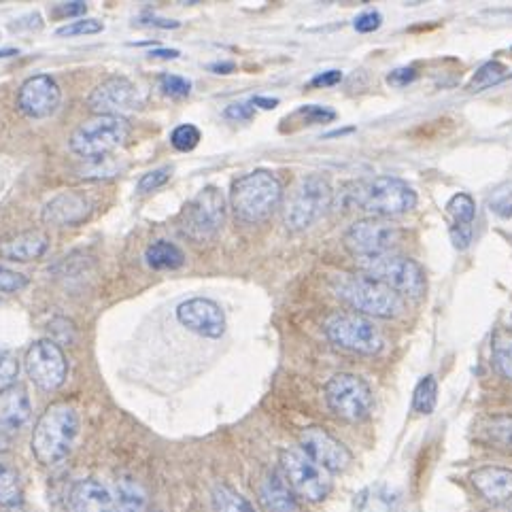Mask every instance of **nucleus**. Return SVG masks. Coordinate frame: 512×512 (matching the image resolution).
Here are the masks:
<instances>
[{
  "instance_id": "22",
  "label": "nucleus",
  "mask_w": 512,
  "mask_h": 512,
  "mask_svg": "<svg viewBox=\"0 0 512 512\" xmlns=\"http://www.w3.org/2000/svg\"><path fill=\"white\" fill-rule=\"evenodd\" d=\"M258 496L264 512H302L298 498L283 481V476L275 470H270L262 476Z\"/></svg>"
},
{
  "instance_id": "38",
  "label": "nucleus",
  "mask_w": 512,
  "mask_h": 512,
  "mask_svg": "<svg viewBox=\"0 0 512 512\" xmlns=\"http://www.w3.org/2000/svg\"><path fill=\"white\" fill-rule=\"evenodd\" d=\"M170 175H173V168H168V166L156 168V170H151V173L143 175V177L139 179V185H136V187H139L141 194L153 192V190H158V187L166 185L168 179H170Z\"/></svg>"
},
{
  "instance_id": "41",
  "label": "nucleus",
  "mask_w": 512,
  "mask_h": 512,
  "mask_svg": "<svg viewBox=\"0 0 512 512\" xmlns=\"http://www.w3.org/2000/svg\"><path fill=\"white\" fill-rule=\"evenodd\" d=\"M381 24H383V17H381V13H379V11H366V13H362V15H357V17H355L353 28H355L357 32L368 34V32L379 30V28H381Z\"/></svg>"
},
{
  "instance_id": "4",
  "label": "nucleus",
  "mask_w": 512,
  "mask_h": 512,
  "mask_svg": "<svg viewBox=\"0 0 512 512\" xmlns=\"http://www.w3.org/2000/svg\"><path fill=\"white\" fill-rule=\"evenodd\" d=\"M336 296L353 311L377 319H394L404 311V300L377 279L366 275H336L332 281Z\"/></svg>"
},
{
  "instance_id": "26",
  "label": "nucleus",
  "mask_w": 512,
  "mask_h": 512,
  "mask_svg": "<svg viewBox=\"0 0 512 512\" xmlns=\"http://www.w3.org/2000/svg\"><path fill=\"white\" fill-rule=\"evenodd\" d=\"M24 502V487L17 470L9 464H0V506L20 508Z\"/></svg>"
},
{
  "instance_id": "12",
  "label": "nucleus",
  "mask_w": 512,
  "mask_h": 512,
  "mask_svg": "<svg viewBox=\"0 0 512 512\" xmlns=\"http://www.w3.org/2000/svg\"><path fill=\"white\" fill-rule=\"evenodd\" d=\"M400 241V228L377 217L355 221L345 234V247L355 255V258H374V255L396 253Z\"/></svg>"
},
{
  "instance_id": "27",
  "label": "nucleus",
  "mask_w": 512,
  "mask_h": 512,
  "mask_svg": "<svg viewBox=\"0 0 512 512\" xmlns=\"http://www.w3.org/2000/svg\"><path fill=\"white\" fill-rule=\"evenodd\" d=\"M147 498L145 491L136 485L132 479H122L117 483L115 510L117 512H145Z\"/></svg>"
},
{
  "instance_id": "52",
  "label": "nucleus",
  "mask_w": 512,
  "mask_h": 512,
  "mask_svg": "<svg viewBox=\"0 0 512 512\" xmlns=\"http://www.w3.org/2000/svg\"><path fill=\"white\" fill-rule=\"evenodd\" d=\"M9 56H17V49H3V51H0V58H9Z\"/></svg>"
},
{
  "instance_id": "17",
  "label": "nucleus",
  "mask_w": 512,
  "mask_h": 512,
  "mask_svg": "<svg viewBox=\"0 0 512 512\" xmlns=\"http://www.w3.org/2000/svg\"><path fill=\"white\" fill-rule=\"evenodd\" d=\"M181 326L204 338H219L226 332V315L221 306L209 298H192L177 306Z\"/></svg>"
},
{
  "instance_id": "39",
  "label": "nucleus",
  "mask_w": 512,
  "mask_h": 512,
  "mask_svg": "<svg viewBox=\"0 0 512 512\" xmlns=\"http://www.w3.org/2000/svg\"><path fill=\"white\" fill-rule=\"evenodd\" d=\"M105 30V24L98 20H79L58 28V37H79V34H96Z\"/></svg>"
},
{
  "instance_id": "32",
  "label": "nucleus",
  "mask_w": 512,
  "mask_h": 512,
  "mask_svg": "<svg viewBox=\"0 0 512 512\" xmlns=\"http://www.w3.org/2000/svg\"><path fill=\"white\" fill-rule=\"evenodd\" d=\"M493 362L504 377L512 381V332L498 334L496 343H493Z\"/></svg>"
},
{
  "instance_id": "42",
  "label": "nucleus",
  "mask_w": 512,
  "mask_h": 512,
  "mask_svg": "<svg viewBox=\"0 0 512 512\" xmlns=\"http://www.w3.org/2000/svg\"><path fill=\"white\" fill-rule=\"evenodd\" d=\"M489 207L493 213L502 217H512V192H500L489 200Z\"/></svg>"
},
{
  "instance_id": "36",
  "label": "nucleus",
  "mask_w": 512,
  "mask_h": 512,
  "mask_svg": "<svg viewBox=\"0 0 512 512\" xmlns=\"http://www.w3.org/2000/svg\"><path fill=\"white\" fill-rule=\"evenodd\" d=\"M160 90H162L166 96L183 98V96H190L192 83L187 81L185 77H179V75H162V77H160Z\"/></svg>"
},
{
  "instance_id": "53",
  "label": "nucleus",
  "mask_w": 512,
  "mask_h": 512,
  "mask_svg": "<svg viewBox=\"0 0 512 512\" xmlns=\"http://www.w3.org/2000/svg\"><path fill=\"white\" fill-rule=\"evenodd\" d=\"M9 512H24V510H22V506H20V508H9Z\"/></svg>"
},
{
  "instance_id": "40",
  "label": "nucleus",
  "mask_w": 512,
  "mask_h": 512,
  "mask_svg": "<svg viewBox=\"0 0 512 512\" xmlns=\"http://www.w3.org/2000/svg\"><path fill=\"white\" fill-rule=\"evenodd\" d=\"M298 115H302L306 122L311 124H328L332 119H336V113L328 107H319V105H306L298 111Z\"/></svg>"
},
{
  "instance_id": "46",
  "label": "nucleus",
  "mask_w": 512,
  "mask_h": 512,
  "mask_svg": "<svg viewBox=\"0 0 512 512\" xmlns=\"http://www.w3.org/2000/svg\"><path fill=\"white\" fill-rule=\"evenodd\" d=\"M340 81H343V73H340V71H326V73L317 75L311 81V85H315V88H330V85H336Z\"/></svg>"
},
{
  "instance_id": "20",
  "label": "nucleus",
  "mask_w": 512,
  "mask_h": 512,
  "mask_svg": "<svg viewBox=\"0 0 512 512\" xmlns=\"http://www.w3.org/2000/svg\"><path fill=\"white\" fill-rule=\"evenodd\" d=\"M68 512H117L115 496L100 481L85 479L73 485L68 493Z\"/></svg>"
},
{
  "instance_id": "28",
  "label": "nucleus",
  "mask_w": 512,
  "mask_h": 512,
  "mask_svg": "<svg viewBox=\"0 0 512 512\" xmlns=\"http://www.w3.org/2000/svg\"><path fill=\"white\" fill-rule=\"evenodd\" d=\"M213 508L215 512H255L245 496L224 483L213 487Z\"/></svg>"
},
{
  "instance_id": "37",
  "label": "nucleus",
  "mask_w": 512,
  "mask_h": 512,
  "mask_svg": "<svg viewBox=\"0 0 512 512\" xmlns=\"http://www.w3.org/2000/svg\"><path fill=\"white\" fill-rule=\"evenodd\" d=\"M24 287H28V277L26 275H22V272H15L11 268L0 266V292L17 294V292H22Z\"/></svg>"
},
{
  "instance_id": "10",
  "label": "nucleus",
  "mask_w": 512,
  "mask_h": 512,
  "mask_svg": "<svg viewBox=\"0 0 512 512\" xmlns=\"http://www.w3.org/2000/svg\"><path fill=\"white\" fill-rule=\"evenodd\" d=\"M326 402L330 411L347 423L366 421L374 408V396L368 383L349 372L334 374L328 381Z\"/></svg>"
},
{
  "instance_id": "35",
  "label": "nucleus",
  "mask_w": 512,
  "mask_h": 512,
  "mask_svg": "<svg viewBox=\"0 0 512 512\" xmlns=\"http://www.w3.org/2000/svg\"><path fill=\"white\" fill-rule=\"evenodd\" d=\"M17 374H20V364H17L15 353L0 347V389L13 385Z\"/></svg>"
},
{
  "instance_id": "24",
  "label": "nucleus",
  "mask_w": 512,
  "mask_h": 512,
  "mask_svg": "<svg viewBox=\"0 0 512 512\" xmlns=\"http://www.w3.org/2000/svg\"><path fill=\"white\" fill-rule=\"evenodd\" d=\"M398 493L385 485H372L357 498V512H396Z\"/></svg>"
},
{
  "instance_id": "9",
  "label": "nucleus",
  "mask_w": 512,
  "mask_h": 512,
  "mask_svg": "<svg viewBox=\"0 0 512 512\" xmlns=\"http://www.w3.org/2000/svg\"><path fill=\"white\" fill-rule=\"evenodd\" d=\"M323 332L336 347L360 355H377L385 345L383 334L374 326V321L357 313H336L328 317L323 323Z\"/></svg>"
},
{
  "instance_id": "44",
  "label": "nucleus",
  "mask_w": 512,
  "mask_h": 512,
  "mask_svg": "<svg viewBox=\"0 0 512 512\" xmlns=\"http://www.w3.org/2000/svg\"><path fill=\"white\" fill-rule=\"evenodd\" d=\"M85 9H88V5L81 3V0H75V3H58L54 7V11H51V15H54V17H75V15L85 13Z\"/></svg>"
},
{
  "instance_id": "3",
  "label": "nucleus",
  "mask_w": 512,
  "mask_h": 512,
  "mask_svg": "<svg viewBox=\"0 0 512 512\" xmlns=\"http://www.w3.org/2000/svg\"><path fill=\"white\" fill-rule=\"evenodd\" d=\"M349 204L372 217H394L415 209L417 194L411 185L396 177H374L351 187Z\"/></svg>"
},
{
  "instance_id": "7",
  "label": "nucleus",
  "mask_w": 512,
  "mask_h": 512,
  "mask_svg": "<svg viewBox=\"0 0 512 512\" xmlns=\"http://www.w3.org/2000/svg\"><path fill=\"white\" fill-rule=\"evenodd\" d=\"M130 136V124L124 117L111 115H96L88 122H83L71 136L73 153L88 160H100L107 153L122 147Z\"/></svg>"
},
{
  "instance_id": "5",
  "label": "nucleus",
  "mask_w": 512,
  "mask_h": 512,
  "mask_svg": "<svg viewBox=\"0 0 512 512\" xmlns=\"http://www.w3.org/2000/svg\"><path fill=\"white\" fill-rule=\"evenodd\" d=\"M355 262L366 277L387 285L400 298H421L425 289H428V279H425V270L421 264L411 258H404V255L385 253L374 255V258H355Z\"/></svg>"
},
{
  "instance_id": "16",
  "label": "nucleus",
  "mask_w": 512,
  "mask_h": 512,
  "mask_svg": "<svg viewBox=\"0 0 512 512\" xmlns=\"http://www.w3.org/2000/svg\"><path fill=\"white\" fill-rule=\"evenodd\" d=\"M60 100L62 92L54 77L34 75L22 83L20 94H17V107L26 117L43 119L60 107Z\"/></svg>"
},
{
  "instance_id": "25",
  "label": "nucleus",
  "mask_w": 512,
  "mask_h": 512,
  "mask_svg": "<svg viewBox=\"0 0 512 512\" xmlns=\"http://www.w3.org/2000/svg\"><path fill=\"white\" fill-rule=\"evenodd\" d=\"M145 260L147 266L153 270H177L185 264V255L177 245L168 241H158L147 247Z\"/></svg>"
},
{
  "instance_id": "47",
  "label": "nucleus",
  "mask_w": 512,
  "mask_h": 512,
  "mask_svg": "<svg viewBox=\"0 0 512 512\" xmlns=\"http://www.w3.org/2000/svg\"><path fill=\"white\" fill-rule=\"evenodd\" d=\"M251 105H253V107H262V109L270 111V109H275V107L279 105V100H277V98H262V96H255Z\"/></svg>"
},
{
  "instance_id": "15",
  "label": "nucleus",
  "mask_w": 512,
  "mask_h": 512,
  "mask_svg": "<svg viewBox=\"0 0 512 512\" xmlns=\"http://www.w3.org/2000/svg\"><path fill=\"white\" fill-rule=\"evenodd\" d=\"M136 105H139V90L126 77H111L102 81L88 98V107L96 115L122 117V113L136 109Z\"/></svg>"
},
{
  "instance_id": "48",
  "label": "nucleus",
  "mask_w": 512,
  "mask_h": 512,
  "mask_svg": "<svg viewBox=\"0 0 512 512\" xmlns=\"http://www.w3.org/2000/svg\"><path fill=\"white\" fill-rule=\"evenodd\" d=\"M149 56H151V58H162V60H175V58H179L181 54H179L177 49H153Z\"/></svg>"
},
{
  "instance_id": "30",
  "label": "nucleus",
  "mask_w": 512,
  "mask_h": 512,
  "mask_svg": "<svg viewBox=\"0 0 512 512\" xmlns=\"http://www.w3.org/2000/svg\"><path fill=\"white\" fill-rule=\"evenodd\" d=\"M438 402V383L434 377H425L419 381L415 396H413V408L421 415H432Z\"/></svg>"
},
{
  "instance_id": "45",
  "label": "nucleus",
  "mask_w": 512,
  "mask_h": 512,
  "mask_svg": "<svg viewBox=\"0 0 512 512\" xmlns=\"http://www.w3.org/2000/svg\"><path fill=\"white\" fill-rule=\"evenodd\" d=\"M224 115L232 122H247V119L253 117V107L247 105V102H238V105H230Z\"/></svg>"
},
{
  "instance_id": "2",
  "label": "nucleus",
  "mask_w": 512,
  "mask_h": 512,
  "mask_svg": "<svg viewBox=\"0 0 512 512\" xmlns=\"http://www.w3.org/2000/svg\"><path fill=\"white\" fill-rule=\"evenodd\" d=\"M283 187L268 170H253L232 183L230 204L234 215L245 224H260L279 209Z\"/></svg>"
},
{
  "instance_id": "50",
  "label": "nucleus",
  "mask_w": 512,
  "mask_h": 512,
  "mask_svg": "<svg viewBox=\"0 0 512 512\" xmlns=\"http://www.w3.org/2000/svg\"><path fill=\"white\" fill-rule=\"evenodd\" d=\"M209 68L217 75H228L234 71V64L232 62H217V64H211Z\"/></svg>"
},
{
  "instance_id": "51",
  "label": "nucleus",
  "mask_w": 512,
  "mask_h": 512,
  "mask_svg": "<svg viewBox=\"0 0 512 512\" xmlns=\"http://www.w3.org/2000/svg\"><path fill=\"white\" fill-rule=\"evenodd\" d=\"M487 512H512V500L506 502V504H500V506H493V508L487 510Z\"/></svg>"
},
{
  "instance_id": "29",
  "label": "nucleus",
  "mask_w": 512,
  "mask_h": 512,
  "mask_svg": "<svg viewBox=\"0 0 512 512\" xmlns=\"http://www.w3.org/2000/svg\"><path fill=\"white\" fill-rule=\"evenodd\" d=\"M447 211L453 219V228H472V221L476 215V204L472 196L455 194L447 204Z\"/></svg>"
},
{
  "instance_id": "19",
  "label": "nucleus",
  "mask_w": 512,
  "mask_h": 512,
  "mask_svg": "<svg viewBox=\"0 0 512 512\" xmlns=\"http://www.w3.org/2000/svg\"><path fill=\"white\" fill-rule=\"evenodd\" d=\"M32 417V404L28 391L22 385H9L0 389V434L22 432Z\"/></svg>"
},
{
  "instance_id": "14",
  "label": "nucleus",
  "mask_w": 512,
  "mask_h": 512,
  "mask_svg": "<svg viewBox=\"0 0 512 512\" xmlns=\"http://www.w3.org/2000/svg\"><path fill=\"white\" fill-rule=\"evenodd\" d=\"M300 451L326 472H345L351 466V451L328 430L311 425L300 432Z\"/></svg>"
},
{
  "instance_id": "21",
  "label": "nucleus",
  "mask_w": 512,
  "mask_h": 512,
  "mask_svg": "<svg viewBox=\"0 0 512 512\" xmlns=\"http://www.w3.org/2000/svg\"><path fill=\"white\" fill-rule=\"evenodd\" d=\"M470 481L474 489L493 506H500L512 500V470L508 468H500V466L479 468L470 474Z\"/></svg>"
},
{
  "instance_id": "11",
  "label": "nucleus",
  "mask_w": 512,
  "mask_h": 512,
  "mask_svg": "<svg viewBox=\"0 0 512 512\" xmlns=\"http://www.w3.org/2000/svg\"><path fill=\"white\" fill-rule=\"evenodd\" d=\"M226 219V198L224 192L215 185L204 187L196 198L185 204L181 213V228L183 232L196 243L211 241V238L221 230Z\"/></svg>"
},
{
  "instance_id": "6",
  "label": "nucleus",
  "mask_w": 512,
  "mask_h": 512,
  "mask_svg": "<svg viewBox=\"0 0 512 512\" xmlns=\"http://www.w3.org/2000/svg\"><path fill=\"white\" fill-rule=\"evenodd\" d=\"M332 204V187L321 175H306L289 194L283 211L287 230L302 232L311 228Z\"/></svg>"
},
{
  "instance_id": "33",
  "label": "nucleus",
  "mask_w": 512,
  "mask_h": 512,
  "mask_svg": "<svg viewBox=\"0 0 512 512\" xmlns=\"http://www.w3.org/2000/svg\"><path fill=\"white\" fill-rule=\"evenodd\" d=\"M506 73V68L500 64V62H487L479 73H476V77L472 79L470 83V90L472 92H479L483 88H489V85L498 83Z\"/></svg>"
},
{
  "instance_id": "1",
  "label": "nucleus",
  "mask_w": 512,
  "mask_h": 512,
  "mask_svg": "<svg viewBox=\"0 0 512 512\" xmlns=\"http://www.w3.org/2000/svg\"><path fill=\"white\" fill-rule=\"evenodd\" d=\"M79 436V415L71 404L56 402L39 417L32 430V453L45 466L60 464L71 455Z\"/></svg>"
},
{
  "instance_id": "18",
  "label": "nucleus",
  "mask_w": 512,
  "mask_h": 512,
  "mask_svg": "<svg viewBox=\"0 0 512 512\" xmlns=\"http://www.w3.org/2000/svg\"><path fill=\"white\" fill-rule=\"evenodd\" d=\"M92 211V202L90 198L81 194V192H64L58 194L56 198H51L45 209H43V221L47 226H56V228H68V226H77Z\"/></svg>"
},
{
  "instance_id": "8",
  "label": "nucleus",
  "mask_w": 512,
  "mask_h": 512,
  "mask_svg": "<svg viewBox=\"0 0 512 512\" xmlns=\"http://www.w3.org/2000/svg\"><path fill=\"white\" fill-rule=\"evenodd\" d=\"M281 476L292 489L296 498L311 504L323 502L332 491L330 472L317 466L311 457H306L300 449H281L279 453Z\"/></svg>"
},
{
  "instance_id": "49",
  "label": "nucleus",
  "mask_w": 512,
  "mask_h": 512,
  "mask_svg": "<svg viewBox=\"0 0 512 512\" xmlns=\"http://www.w3.org/2000/svg\"><path fill=\"white\" fill-rule=\"evenodd\" d=\"M149 22H145V24H149V26H158V28H179L181 24L179 22H173V20H162V17H147Z\"/></svg>"
},
{
  "instance_id": "23",
  "label": "nucleus",
  "mask_w": 512,
  "mask_h": 512,
  "mask_svg": "<svg viewBox=\"0 0 512 512\" xmlns=\"http://www.w3.org/2000/svg\"><path fill=\"white\" fill-rule=\"evenodd\" d=\"M47 236L41 230H28L5 238L0 243V258L11 262H32L39 260L47 251Z\"/></svg>"
},
{
  "instance_id": "43",
  "label": "nucleus",
  "mask_w": 512,
  "mask_h": 512,
  "mask_svg": "<svg viewBox=\"0 0 512 512\" xmlns=\"http://www.w3.org/2000/svg\"><path fill=\"white\" fill-rule=\"evenodd\" d=\"M415 79H417L415 68L406 66V68H396V71L387 77V83L394 85V88H404V85L413 83Z\"/></svg>"
},
{
  "instance_id": "13",
  "label": "nucleus",
  "mask_w": 512,
  "mask_h": 512,
  "mask_svg": "<svg viewBox=\"0 0 512 512\" xmlns=\"http://www.w3.org/2000/svg\"><path fill=\"white\" fill-rule=\"evenodd\" d=\"M26 372L30 381L43 391H56L58 387H62L68 374L64 351L54 340H37L26 353Z\"/></svg>"
},
{
  "instance_id": "34",
  "label": "nucleus",
  "mask_w": 512,
  "mask_h": 512,
  "mask_svg": "<svg viewBox=\"0 0 512 512\" xmlns=\"http://www.w3.org/2000/svg\"><path fill=\"white\" fill-rule=\"evenodd\" d=\"M170 143H173L177 151H192L200 143V130L192 124L177 126L173 134H170Z\"/></svg>"
},
{
  "instance_id": "31",
  "label": "nucleus",
  "mask_w": 512,
  "mask_h": 512,
  "mask_svg": "<svg viewBox=\"0 0 512 512\" xmlns=\"http://www.w3.org/2000/svg\"><path fill=\"white\" fill-rule=\"evenodd\" d=\"M485 436L493 445H500L502 449H512V417L498 415L491 417L485 425Z\"/></svg>"
}]
</instances>
